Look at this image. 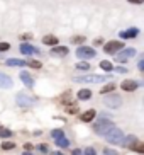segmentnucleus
<instances>
[{
    "mask_svg": "<svg viewBox=\"0 0 144 155\" xmlns=\"http://www.w3.org/2000/svg\"><path fill=\"white\" fill-rule=\"evenodd\" d=\"M112 128H114V124H112L110 119H99V121L95 123V133H97V135H104L105 137Z\"/></svg>",
    "mask_w": 144,
    "mask_h": 155,
    "instance_id": "1",
    "label": "nucleus"
},
{
    "mask_svg": "<svg viewBox=\"0 0 144 155\" xmlns=\"http://www.w3.org/2000/svg\"><path fill=\"white\" fill-rule=\"evenodd\" d=\"M105 138H107L110 143H114V145H117V143H122V140H124V133H122V130H119V128L114 126L110 131L105 135Z\"/></svg>",
    "mask_w": 144,
    "mask_h": 155,
    "instance_id": "2",
    "label": "nucleus"
},
{
    "mask_svg": "<svg viewBox=\"0 0 144 155\" xmlns=\"http://www.w3.org/2000/svg\"><path fill=\"white\" fill-rule=\"evenodd\" d=\"M73 80L75 82H81V84H100V82H105L107 77H102V75H85V77H75Z\"/></svg>",
    "mask_w": 144,
    "mask_h": 155,
    "instance_id": "3",
    "label": "nucleus"
},
{
    "mask_svg": "<svg viewBox=\"0 0 144 155\" xmlns=\"http://www.w3.org/2000/svg\"><path fill=\"white\" fill-rule=\"evenodd\" d=\"M119 50H124V41H108L107 45L104 46V51L107 55H114V53H117Z\"/></svg>",
    "mask_w": 144,
    "mask_h": 155,
    "instance_id": "4",
    "label": "nucleus"
},
{
    "mask_svg": "<svg viewBox=\"0 0 144 155\" xmlns=\"http://www.w3.org/2000/svg\"><path fill=\"white\" fill-rule=\"evenodd\" d=\"M95 55H97L95 50H93V48H90V46H80V48L77 50V56H78V58H81V60L93 58Z\"/></svg>",
    "mask_w": 144,
    "mask_h": 155,
    "instance_id": "5",
    "label": "nucleus"
},
{
    "mask_svg": "<svg viewBox=\"0 0 144 155\" xmlns=\"http://www.w3.org/2000/svg\"><path fill=\"white\" fill-rule=\"evenodd\" d=\"M104 104L107 106V107H112V109H117V107H121L122 106V99L119 96H115V94H110L108 97H105Z\"/></svg>",
    "mask_w": 144,
    "mask_h": 155,
    "instance_id": "6",
    "label": "nucleus"
},
{
    "mask_svg": "<svg viewBox=\"0 0 144 155\" xmlns=\"http://www.w3.org/2000/svg\"><path fill=\"white\" fill-rule=\"evenodd\" d=\"M132 56H136V48H124V50L121 51V53H117V61H126L127 58H132Z\"/></svg>",
    "mask_w": 144,
    "mask_h": 155,
    "instance_id": "7",
    "label": "nucleus"
},
{
    "mask_svg": "<svg viewBox=\"0 0 144 155\" xmlns=\"http://www.w3.org/2000/svg\"><path fill=\"white\" fill-rule=\"evenodd\" d=\"M20 53L26 55V56H31V55H39V50H37L36 46H32V45L22 43V45H20Z\"/></svg>",
    "mask_w": 144,
    "mask_h": 155,
    "instance_id": "8",
    "label": "nucleus"
},
{
    "mask_svg": "<svg viewBox=\"0 0 144 155\" xmlns=\"http://www.w3.org/2000/svg\"><path fill=\"white\" fill-rule=\"evenodd\" d=\"M15 99H17V104H20V106H32L34 104V99L29 97L27 94H24V92H19Z\"/></svg>",
    "mask_w": 144,
    "mask_h": 155,
    "instance_id": "9",
    "label": "nucleus"
},
{
    "mask_svg": "<svg viewBox=\"0 0 144 155\" xmlns=\"http://www.w3.org/2000/svg\"><path fill=\"white\" fill-rule=\"evenodd\" d=\"M137 34H139V29H137V28H131V29H127V31H122L119 36H121L122 41H124V39H134Z\"/></svg>",
    "mask_w": 144,
    "mask_h": 155,
    "instance_id": "10",
    "label": "nucleus"
},
{
    "mask_svg": "<svg viewBox=\"0 0 144 155\" xmlns=\"http://www.w3.org/2000/svg\"><path fill=\"white\" fill-rule=\"evenodd\" d=\"M14 85L12 78L9 75H5L4 72H0V89H10Z\"/></svg>",
    "mask_w": 144,
    "mask_h": 155,
    "instance_id": "11",
    "label": "nucleus"
},
{
    "mask_svg": "<svg viewBox=\"0 0 144 155\" xmlns=\"http://www.w3.org/2000/svg\"><path fill=\"white\" fill-rule=\"evenodd\" d=\"M122 91H127V92H134L137 87H139V84L136 82V80H124V82L121 84Z\"/></svg>",
    "mask_w": 144,
    "mask_h": 155,
    "instance_id": "12",
    "label": "nucleus"
},
{
    "mask_svg": "<svg viewBox=\"0 0 144 155\" xmlns=\"http://www.w3.org/2000/svg\"><path fill=\"white\" fill-rule=\"evenodd\" d=\"M68 48L66 46H53V50H51V55L53 56H59V58H61V56H66L68 55Z\"/></svg>",
    "mask_w": 144,
    "mask_h": 155,
    "instance_id": "13",
    "label": "nucleus"
},
{
    "mask_svg": "<svg viewBox=\"0 0 144 155\" xmlns=\"http://www.w3.org/2000/svg\"><path fill=\"white\" fill-rule=\"evenodd\" d=\"M93 118H95V111H93V109L85 111V113H81V116H80V119L83 121V123H90Z\"/></svg>",
    "mask_w": 144,
    "mask_h": 155,
    "instance_id": "14",
    "label": "nucleus"
},
{
    "mask_svg": "<svg viewBox=\"0 0 144 155\" xmlns=\"http://www.w3.org/2000/svg\"><path fill=\"white\" fill-rule=\"evenodd\" d=\"M5 65H9V67H26L27 61L19 60V58H9L7 61H5Z\"/></svg>",
    "mask_w": 144,
    "mask_h": 155,
    "instance_id": "15",
    "label": "nucleus"
},
{
    "mask_svg": "<svg viewBox=\"0 0 144 155\" xmlns=\"http://www.w3.org/2000/svg\"><path fill=\"white\" fill-rule=\"evenodd\" d=\"M136 143H137V138H136L134 135L124 137V140H122V147H127V148H131L132 145H136Z\"/></svg>",
    "mask_w": 144,
    "mask_h": 155,
    "instance_id": "16",
    "label": "nucleus"
},
{
    "mask_svg": "<svg viewBox=\"0 0 144 155\" xmlns=\"http://www.w3.org/2000/svg\"><path fill=\"white\" fill-rule=\"evenodd\" d=\"M20 80H22V82L26 84L27 87H32V85H34V78H32L27 72H22V73H20Z\"/></svg>",
    "mask_w": 144,
    "mask_h": 155,
    "instance_id": "17",
    "label": "nucleus"
},
{
    "mask_svg": "<svg viewBox=\"0 0 144 155\" xmlns=\"http://www.w3.org/2000/svg\"><path fill=\"white\" fill-rule=\"evenodd\" d=\"M42 43H44V45H48V46H56L58 45V38L56 36H44L42 38Z\"/></svg>",
    "mask_w": 144,
    "mask_h": 155,
    "instance_id": "18",
    "label": "nucleus"
},
{
    "mask_svg": "<svg viewBox=\"0 0 144 155\" xmlns=\"http://www.w3.org/2000/svg\"><path fill=\"white\" fill-rule=\"evenodd\" d=\"M92 97V91L90 89H81L80 92H78V99L80 101H86V99H90Z\"/></svg>",
    "mask_w": 144,
    "mask_h": 155,
    "instance_id": "19",
    "label": "nucleus"
},
{
    "mask_svg": "<svg viewBox=\"0 0 144 155\" xmlns=\"http://www.w3.org/2000/svg\"><path fill=\"white\" fill-rule=\"evenodd\" d=\"M14 131H10L9 128H0V138H10Z\"/></svg>",
    "mask_w": 144,
    "mask_h": 155,
    "instance_id": "20",
    "label": "nucleus"
},
{
    "mask_svg": "<svg viewBox=\"0 0 144 155\" xmlns=\"http://www.w3.org/2000/svg\"><path fill=\"white\" fill-rule=\"evenodd\" d=\"M51 137H53L54 140H59V138H64V131H63V130H53V131H51Z\"/></svg>",
    "mask_w": 144,
    "mask_h": 155,
    "instance_id": "21",
    "label": "nucleus"
},
{
    "mask_svg": "<svg viewBox=\"0 0 144 155\" xmlns=\"http://www.w3.org/2000/svg\"><path fill=\"white\" fill-rule=\"evenodd\" d=\"M100 67H102V70H105V72H110V70L114 68L112 63L110 61H107V60H104V61H100Z\"/></svg>",
    "mask_w": 144,
    "mask_h": 155,
    "instance_id": "22",
    "label": "nucleus"
},
{
    "mask_svg": "<svg viewBox=\"0 0 144 155\" xmlns=\"http://www.w3.org/2000/svg\"><path fill=\"white\" fill-rule=\"evenodd\" d=\"M56 145L61 147V148H68V147H70V141H68L66 138H59V140H56Z\"/></svg>",
    "mask_w": 144,
    "mask_h": 155,
    "instance_id": "23",
    "label": "nucleus"
},
{
    "mask_svg": "<svg viewBox=\"0 0 144 155\" xmlns=\"http://www.w3.org/2000/svg\"><path fill=\"white\" fill-rule=\"evenodd\" d=\"M131 150H134V152H139V153H144V143H136V145H132L131 147Z\"/></svg>",
    "mask_w": 144,
    "mask_h": 155,
    "instance_id": "24",
    "label": "nucleus"
},
{
    "mask_svg": "<svg viewBox=\"0 0 144 155\" xmlns=\"http://www.w3.org/2000/svg\"><path fill=\"white\" fill-rule=\"evenodd\" d=\"M114 84H108V85H105V87H102V91H100V94H108L110 91H114Z\"/></svg>",
    "mask_w": 144,
    "mask_h": 155,
    "instance_id": "25",
    "label": "nucleus"
},
{
    "mask_svg": "<svg viewBox=\"0 0 144 155\" xmlns=\"http://www.w3.org/2000/svg\"><path fill=\"white\" fill-rule=\"evenodd\" d=\"M14 147L15 145H14L12 141H4V143H2V148H4V150H12Z\"/></svg>",
    "mask_w": 144,
    "mask_h": 155,
    "instance_id": "26",
    "label": "nucleus"
},
{
    "mask_svg": "<svg viewBox=\"0 0 144 155\" xmlns=\"http://www.w3.org/2000/svg\"><path fill=\"white\" fill-rule=\"evenodd\" d=\"M27 67H32V68H41V63L36 61V60H31V61H27Z\"/></svg>",
    "mask_w": 144,
    "mask_h": 155,
    "instance_id": "27",
    "label": "nucleus"
},
{
    "mask_svg": "<svg viewBox=\"0 0 144 155\" xmlns=\"http://www.w3.org/2000/svg\"><path fill=\"white\" fill-rule=\"evenodd\" d=\"M77 68L78 70H88V68H90V65L85 63V61H81V63H77Z\"/></svg>",
    "mask_w": 144,
    "mask_h": 155,
    "instance_id": "28",
    "label": "nucleus"
},
{
    "mask_svg": "<svg viewBox=\"0 0 144 155\" xmlns=\"http://www.w3.org/2000/svg\"><path fill=\"white\" fill-rule=\"evenodd\" d=\"M10 48L9 43H0V53H4V51H7Z\"/></svg>",
    "mask_w": 144,
    "mask_h": 155,
    "instance_id": "29",
    "label": "nucleus"
},
{
    "mask_svg": "<svg viewBox=\"0 0 144 155\" xmlns=\"http://www.w3.org/2000/svg\"><path fill=\"white\" fill-rule=\"evenodd\" d=\"M37 150H39L41 153H46V152H48V147H46L44 143H41V145H37Z\"/></svg>",
    "mask_w": 144,
    "mask_h": 155,
    "instance_id": "30",
    "label": "nucleus"
},
{
    "mask_svg": "<svg viewBox=\"0 0 144 155\" xmlns=\"http://www.w3.org/2000/svg\"><path fill=\"white\" fill-rule=\"evenodd\" d=\"M83 153H85V155H97V153H95V150L92 148V147H88V148H85V152H83Z\"/></svg>",
    "mask_w": 144,
    "mask_h": 155,
    "instance_id": "31",
    "label": "nucleus"
},
{
    "mask_svg": "<svg viewBox=\"0 0 144 155\" xmlns=\"http://www.w3.org/2000/svg\"><path fill=\"white\" fill-rule=\"evenodd\" d=\"M71 41L73 43H83V41H85V36H77V38H73Z\"/></svg>",
    "mask_w": 144,
    "mask_h": 155,
    "instance_id": "32",
    "label": "nucleus"
},
{
    "mask_svg": "<svg viewBox=\"0 0 144 155\" xmlns=\"http://www.w3.org/2000/svg\"><path fill=\"white\" fill-rule=\"evenodd\" d=\"M104 155H117V152L110 150V148H105V150H104Z\"/></svg>",
    "mask_w": 144,
    "mask_h": 155,
    "instance_id": "33",
    "label": "nucleus"
},
{
    "mask_svg": "<svg viewBox=\"0 0 144 155\" xmlns=\"http://www.w3.org/2000/svg\"><path fill=\"white\" fill-rule=\"evenodd\" d=\"M115 72H119V73H127V68H126V67H117V68H115Z\"/></svg>",
    "mask_w": 144,
    "mask_h": 155,
    "instance_id": "34",
    "label": "nucleus"
},
{
    "mask_svg": "<svg viewBox=\"0 0 144 155\" xmlns=\"http://www.w3.org/2000/svg\"><path fill=\"white\" fill-rule=\"evenodd\" d=\"M137 68H139L141 72H144V60H141L139 63H137Z\"/></svg>",
    "mask_w": 144,
    "mask_h": 155,
    "instance_id": "35",
    "label": "nucleus"
},
{
    "mask_svg": "<svg viewBox=\"0 0 144 155\" xmlns=\"http://www.w3.org/2000/svg\"><path fill=\"white\" fill-rule=\"evenodd\" d=\"M73 155H85V153H83L80 148H77V150H73Z\"/></svg>",
    "mask_w": 144,
    "mask_h": 155,
    "instance_id": "36",
    "label": "nucleus"
},
{
    "mask_svg": "<svg viewBox=\"0 0 144 155\" xmlns=\"http://www.w3.org/2000/svg\"><path fill=\"white\" fill-rule=\"evenodd\" d=\"M24 148H26V152H29L32 148V145H31V143H26V145H24Z\"/></svg>",
    "mask_w": 144,
    "mask_h": 155,
    "instance_id": "37",
    "label": "nucleus"
},
{
    "mask_svg": "<svg viewBox=\"0 0 144 155\" xmlns=\"http://www.w3.org/2000/svg\"><path fill=\"white\" fill-rule=\"evenodd\" d=\"M68 111H70V113H77V111H78V107H77V106H73V107H70Z\"/></svg>",
    "mask_w": 144,
    "mask_h": 155,
    "instance_id": "38",
    "label": "nucleus"
},
{
    "mask_svg": "<svg viewBox=\"0 0 144 155\" xmlns=\"http://www.w3.org/2000/svg\"><path fill=\"white\" fill-rule=\"evenodd\" d=\"M127 2H131V4H141L142 0H127Z\"/></svg>",
    "mask_w": 144,
    "mask_h": 155,
    "instance_id": "39",
    "label": "nucleus"
},
{
    "mask_svg": "<svg viewBox=\"0 0 144 155\" xmlns=\"http://www.w3.org/2000/svg\"><path fill=\"white\" fill-rule=\"evenodd\" d=\"M51 155H63V153H61V152H53Z\"/></svg>",
    "mask_w": 144,
    "mask_h": 155,
    "instance_id": "40",
    "label": "nucleus"
},
{
    "mask_svg": "<svg viewBox=\"0 0 144 155\" xmlns=\"http://www.w3.org/2000/svg\"><path fill=\"white\" fill-rule=\"evenodd\" d=\"M22 155H32V153H31V152H24Z\"/></svg>",
    "mask_w": 144,
    "mask_h": 155,
    "instance_id": "41",
    "label": "nucleus"
}]
</instances>
